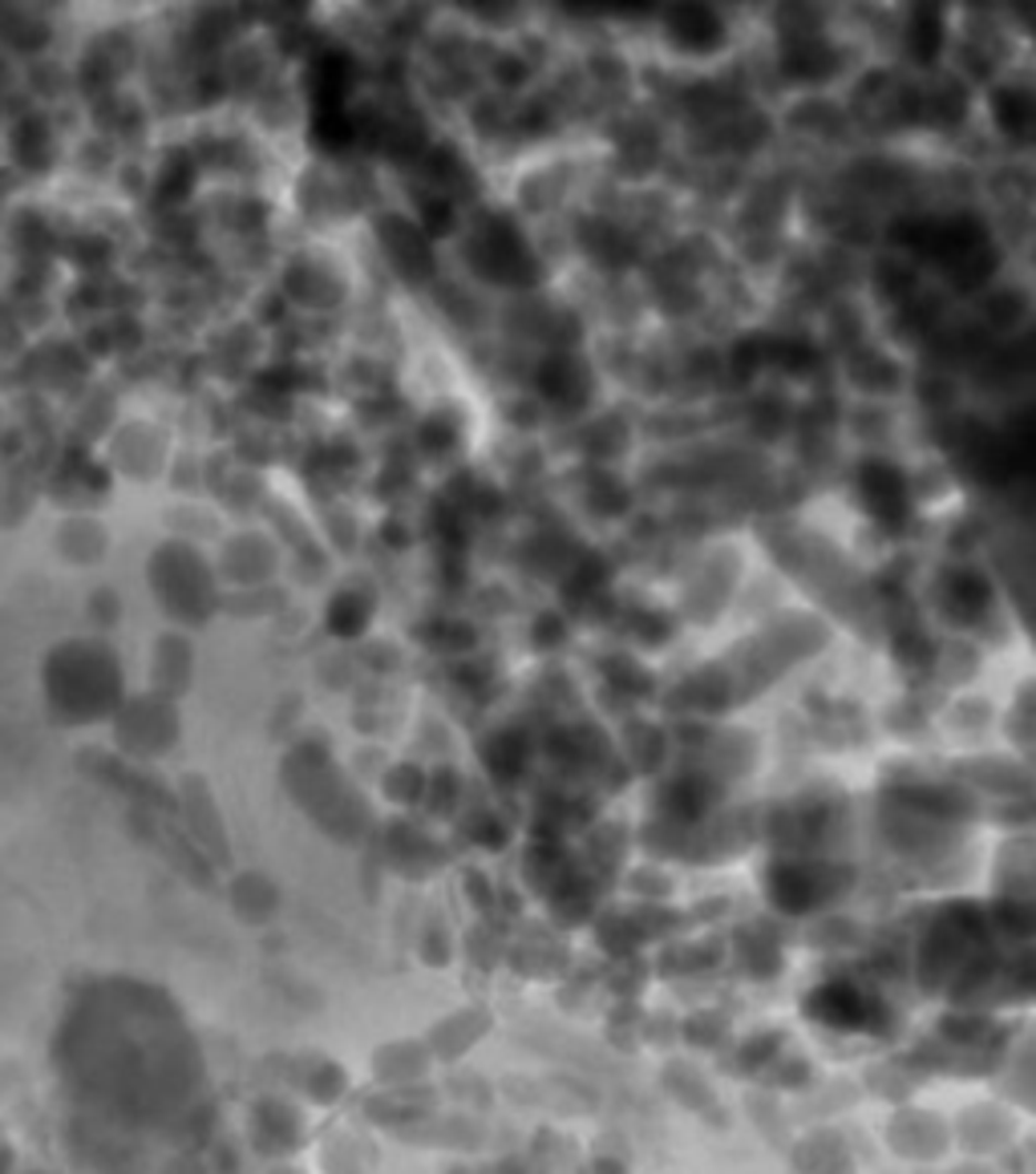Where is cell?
Wrapping results in <instances>:
<instances>
[{
	"label": "cell",
	"instance_id": "5",
	"mask_svg": "<svg viewBox=\"0 0 1036 1174\" xmlns=\"http://www.w3.org/2000/svg\"><path fill=\"white\" fill-rule=\"evenodd\" d=\"M940 37H943L940 17L931 9H915V17H911V53L919 61H931L940 53Z\"/></svg>",
	"mask_w": 1036,
	"mask_h": 1174
},
{
	"label": "cell",
	"instance_id": "3",
	"mask_svg": "<svg viewBox=\"0 0 1036 1174\" xmlns=\"http://www.w3.org/2000/svg\"><path fill=\"white\" fill-rule=\"evenodd\" d=\"M781 70L789 78H826V73L835 70V53L818 37H794L786 45V53H781Z\"/></svg>",
	"mask_w": 1036,
	"mask_h": 1174
},
{
	"label": "cell",
	"instance_id": "2",
	"mask_svg": "<svg viewBox=\"0 0 1036 1174\" xmlns=\"http://www.w3.org/2000/svg\"><path fill=\"white\" fill-rule=\"evenodd\" d=\"M672 37L681 41L684 49H717L721 45V17L713 9H676L669 17Z\"/></svg>",
	"mask_w": 1036,
	"mask_h": 1174
},
{
	"label": "cell",
	"instance_id": "4",
	"mask_svg": "<svg viewBox=\"0 0 1036 1174\" xmlns=\"http://www.w3.org/2000/svg\"><path fill=\"white\" fill-rule=\"evenodd\" d=\"M988 584L980 576H972V571H955L952 579H947V604H952V611H960V616H980V611L988 608Z\"/></svg>",
	"mask_w": 1036,
	"mask_h": 1174
},
{
	"label": "cell",
	"instance_id": "6",
	"mask_svg": "<svg viewBox=\"0 0 1036 1174\" xmlns=\"http://www.w3.org/2000/svg\"><path fill=\"white\" fill-rule=\"evenodd\" d=\"M1033 102H1028L1021 90H1004V94H996V122H1001V130H1008V134H1025L1028 126V117H1033Z\"/></svg>",
	"mask_w": 1036,
	"mask_h": 1174
},
{
	"label": "cell",
	"instance_id": "1",
	"mask_svg": "<svg viewBox=\"0 0 1036 1174\" xmlns=\"http://www.w3.org/2000/svg\"><path fill=\"white\" fill-rule=\"evenodd\" d=\"M859 491H862V503L871 511L879 523L887 527H899L911 511V498H906V482L895 466L887 462H867L859 474Z\"/></svg>",
	"mask_w": 1036,
	"mask_h": 1174
},
{
	"label": "cell",
	"instance_id": "7",
	"mask_svg": "<svg viewBox=\"0 0 1036 1174\" xmlns=\"http://www.w3.org/2000/svg\"><path fill=\"white\" fill-rule=\"evenodd\" d=\"M365 616H369L365 599H361V596H341V599H336V608H332V632H344V636L361 632Z\"/></svg>",
	"mask_w": 1036,
	"mask_h": 1174
}]
</instances>
